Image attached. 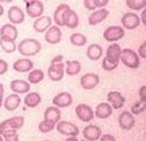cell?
Wrapping results in <instances>:
<instances>
[{"instance_id": "obj_1", "label": "cell", "mask_w": 146, "mask_h": 141, "mask_svg": "<svg viewBox=\"0 0 146 141\" xmlns=\"http://www.w3.org/2000/svg\"><path fill=\"white\" fill-rule=\"evenodd\" d=\"M40 49H42L40 42L35 38H25V39L21 40L17 45L19 53L25 57L37 55L40 52Z\"/></svg>"}, {"instance_id": "obj_2", "label": "cell", "mask_w": 146, "mask_h": 141, "mask_svg": "<svg viewBox=\"0 0 146 141\" xmlns=\"http://www.w3.org/2000/svg\"><path fill=\"white\" fill-rule=\"evenodd\" d=\"M120 61L128 68L130 69H137L139 65H140V60H139V56L138 54L130 49V48H124L122 49L121 52V57H120Z\"/></svg>"}, {"instance_id": "obj_3", "label": "cell", "mask_w": 146, "mask_h": 141, "mask_svg": "<svg viewBox=\"0 0 146 141\" xmlns=\"http://www.w3.org/2000/svg\"><path fill=\"white\" fill-rule=\"evenodd\" d=\"M124 29L120 25H111L104 31V39L109 43H114L124 37Z\"/></svg>"}, {"instance_id": "obj_4", "label": "cell", "mask_w": 146, "mask_h": 141, "mask_svg": "<svg viewBox=\"0 0 146 141\" xmlns=\"http://www.w3.org/2000/svg\"><path fill=\"white\" fill-rule=\"evenodd\" d=\"M24 124V117L23 116H14V117H11L8 119H5L0 123V135H3V133L8 130V128H12V130H20Z\"/></svg>"}, {"instance_id": "obj_5", "label": "cell", "mask_w": 146, "mask_h": 141, "mask_svg": "<svg viewBox=\"0 0 146 141\" xmlns=\"http://www.w3.org/2000/svg\"><path fill=\"white\" fill-rule=\"evenodd\" d=\"M56 130L59 133L63 135H68V136H77L80 134V128L75 124H72L71 122H67V121L58 122Z\"/></svg>"}, {"instance_id": "obj_6", "label": "cell", "mask_w": 146, "mask_h": 141, "mask_svg": "<svg viewBox=\"0 0 146 141\" xmlns=\"http://www.w3.org/2000/svg\"><path fill=\"white\" fill-rule=\"evenodd\" d=\"M75 113H76L77 117L82 122H85V123H89V122H91L94 118V111H93V109L90 107V105L84 104V103H81V104L76 105Z\"/></svg>"}, {"instance_id": "obj_7", "label": "cell", "mask_w": 146, "mask_h": 141, "mask_svg": "<svg viewBox=\"0 0 146 141\" xmlns=\"http://www.w3.org/2000/svg\"><path fill=\"white\" fill-rule=\"evenodd\" d=\"M47 76L52 82H60L64 76V63H53L47 69Z\"/></svg>"}, {"instance_id": "obj_8", "label": "cell", "mask_w": 146, "mask_h": 141, "mask_svg": "<svg viewBox=\"0 0 146 141\" xmlns=\"http://www.w3.org/2000/svg\"><path fill=\"white\" fill-rule=\"evenodd\" d=\"M100 82V78L97 74H93V72H88L85 75H83L81 77V86L86 90V91H90V90H93L94 87H97V85L99 84Z\"/></svg>"}, {"instance_id": "obj_9", "label": "cell", "mask_w": 146, "mask_h": 141, "mask_svg": "<svg viewBox=\"0 0 146 141\" xmlns=\"http://www.w3.org/2000/svg\"><path fill=\"white\" fill-rule=\"evenodd\" d=\"M121 23L123 28L128 30H135L140 24V17L135 13H125L121 17Z\"/></svg>"}, {"instance_id": "obj_10", "label": "cell", "mask_w": 146, "mask_h": 141, "mask_svg": "<svg viewBox=\"0 0 146 141\" xmlns=\"http://www.w3.org/2000/svg\"><path fill=\"white\" fill-rule=\"evenodd\" d=\"M25 11H27V14L30 17L38 18V17L43 16L44 5H43L42 1H39V0H36V1H33V3H30V4L25 5Z\"/></svg>"}, {"instance_id": "obj_11", "label": "cell", "mask_w": 146, "mask_h": 141, "mask_svg": "<svg viewBox=\"0 0 146 141\" xmlns=\"http://www.w3.org/2000/svg\"><path fill=\"white\" fill-rule=\"evenodd\" d=\"M107 100H108V103L112 105L113 109L122 108L125 102V98L119 91H111L107 94Z\"/></svg>"}, {"instance_id": "obj_12", "label": "cell", "mask_w": 146, "mask_h": 141, "mask_svg": "<svg viewBox=\"0 0 146 141\" xmlns=\"http://www.w3.org/2000/svg\"><path fill=\"white\" fill-rule=\"evenodd\" d=\"M52 102H53V105L56 108H66L72 103V96L68 92H61L53 98Z\"/></svg>"}, {"instance_id": "obj_13", "label": "cell", "mask_w": 146, "mask_h": 141, "mask_svg": "<svg viewBox=\"0 0 146 141\" xmlns=\"http://www.w3.org/2000/svg\"><path fill=\"white\" fill-rule=\"evenodd\" d=\"M61 38H62V32H61L60 28L56 25H52L45 32V40L51 45L59 44L61 42Z\"/></svg>"}, {"instance_id": "obj_14", "label": "cell", "mask_w": 146, "mask_h": 141, "mask_svg": "<svg viewBox=\"0 0 146 141\" xmlns=\"http://www.w3.org/2000/svg\"><path fill=\"white\" fill-rule=\"evenodd\" d=\"M101 128L97 125H93V124H90V125H86L83 130V136L85 140L88 141H97L100 139V136L102 135L101 134Z\"/></svg>"}, {"instance_id": "obj_15", "label": "cell", "mask_w": 146, "mask_h": 141, "mask_svg": "<svg viewBox=\"0 0 146 141\" xmlns=\"http://www.w3.org/2000/svg\"><path fill=\"white\" fill-rule=\"evenodd\" d=\"M8 20L12 24L16 25V24H21L24 22L25 18V14L23 13V11L19 7V6H12L8 9Z\"/></svg>"}, {"instance_id": "obj_16", "label": "cell", "mask_w": 146, "mask_h": 141, "mask_svg": "<svg viewBox=\"0 0 146 141\" xmlns=\"http://www.w3.org/2000/svg\"><path fill=\"white\" fill-rule=\"evenodd\" d=\"M135 117L130 111H122L119 116V125L122 130L129 131L135 126Z\"/></svg>"}, {"instance_id": "obj_17", "label": "cell", "mask_w": 146, "mask_h": 141, "mask_svg": "<svg viewBox=\"0 0 146 141\" xmlns=\"http://www.w3.org/2000/svg\"><path fill=\"white\" fill-rule=\"evenodd\" d=\"M13 69L16 72H30L33 69V62L28 59V57H23V59H19L13 63Z\"/></svg>"}, {"instance_id": "obj_18", "label": "cell", "mask_w": 146, "mask_h": 141, "mask_svg": "<svg viewBox=\"0 0 146 141\" xmlns=\"http://www.w3.org/2000/svg\"><path fill=\"white\" fill-rule=\"evenodd\" d=\"M31 84L28 80L14 79L11 82V90L16 94H28L30 92Z\"/></svg>"}, {"instance_id": "obj_19", "label": "cell", "mask_w": 146, "mask_h": 141, "mask_svg": "<svg viewBox=\"0 0 146 141\" xmlns=\"http://www.w3.org/2000/svg\"><path fill=\"white\" fill-rule=\"evenodd\" d=\"M121 52L122 48L119 44L116 43H112L111 45L108 46L107 51H106V59L111 62L114 63H119L120 62V57H121Z\"/></svg>"}, {"instance_id": "obj_20", "label": "cell", "mask_w": 146, "mask_h": 141, "mask_svg": "<svg viewBox=\"0 0 146 141\" xmlns=\"http://www.w3.org/2000/svg\"><path fill=\"white\" fill-rule=\"evenodd\" d=\"M78 23H80V18L75 11H72L70 8L64 13V16H63V25L64 26H67L68 29H75L78 26Z\"/></svg>"}, {"instance_id": "obj_21", "label": "cell", "mask_w": 146, "mask_h": 141, "mask_svg": "<svg viewBox=\"0 0 146 141\" xmlns=\"http://www.w3.org/2000/svg\"><path fill=\"white\" fill-rule=\"evenodd\" d=\"M112 113H113L112 105L109 104L108 102H101L96 107L94 116L100 118V119H106V118H108L109 116L112 115Z\"/></svg>"}, {"instance_id": "obj_22", "label": "cell", "mask_w": 146, "mask_h": 141, "mask_svg": "<svg viewBox=\"0 0 146 141\" xmlns=\"http://www.w3.org/2000/svg\"><path fill=\"white\" fill-rule=\"evenodd\" d=\"M52 26V18L50 16H40L33 22V30L36 32H46Z\"/></svg>"}, {"instance_id": "obj_23", "label": "cell", "mask_w": 146, "mask_h": 141, "mask_svg": "<svg viewBox=\"0 0 146 141\" xmlns=\"http://www.w3.org/2000/svg\"><path fill=\"white\" fill-rule=\"evenodd\" d=\"M20 104H21V98H20V95L16 94V93L9 94V95L5 99V101H4V107H5V109L8 110V111H14V110H16V109L20 107Z\"/></svg>"}, {"instance_id": "obj_24", "label": "cell", "mask_w": 146, "mask_h": 141, "mask_svg": "<svg viewBox=\"0 0 146 141\" xmlns=\"http://www.w3.org/2000/svg\"><path fill=\"white\" fill-rule=\"evenodd\" d=\"M17 36H19V31H17L16 26L12 23L4 24L0 28V37H7L15 42L17 39Z\"/></svg>"}, {"instance_id": "obj_25", "label": "cell", "mask_w": 146, "mask_h": 141, "mask_svg": "<svg viewBox=\"0 0 146 141\" xmlns=\"http://www.w3.org/2000/svg\"><path fill=\"white\" fill-rule=\"evenodd\" d=\"M108 14H109V12H108V9H106V8H101V9H98V11H94L92 14H90V16H89V24L90 25H97V24H99V23H101L104 20H106L107 18V16H108Z\"/></svg>"}, {"instance_id": "obj_26", "label": "cell", "mask_w": 146, "mask_h": 141, "mask_svg": "<svg viewBox=\"0 0 146 141\" xmlns=\"http://www.w3.org/2000/svg\"><path fill=\"white\" fill-rule=\"evenodd\" d=\"M82 70V64L77 60H68L66 61V68H64V72L68 76H76L81 72Z\"/></svg>"}, {"instance_id": "obj_27", "label": "cell", "mask_w": 146, "mask_h": 141, "mask_svg": "<svg viewBox=\"0 0 146 141\" xmlns=\"http://www.w3.org/2000/svg\"><path fill=\"white\" fill-rule=\"evenodd\" d=\"M68 9H70V7L67 4H61L55 8L54 14H53V20H54V23L56 26H59V28L63 26V16Z\"/></svg>"}, {"instance_id": "obj_28", "label": "cell", "mask_w": 146, "mask_h": 141, "mask_svg": "<svg viewBox=\"0 0 146 141\" xmlns=\"http://www.w3.org/2000/svg\"><path fill=\"white\" fill-rule=\"evenodd\" d=\"M42 102V96L37 92H29L24 98V104L28 108H36Z\"/></svg>"}, {"instance_id": "obj_29", "label": "cell", "mask_w": 146, "mask_h": 141, "mask_svg": "<svg viewBox=\"0 0 146 141\" xmlns=\"http://www.w3.org/2000/svg\"><path fill=\"white\" fill-rule=\"evenodd\" d=\"M44 119L52 121V122H54L56 124L61 119V111H60V109L56 108V107H54V105L47 107L46 110H45V113H44Z\"/></svg>"}, {"instance_id": "obj_30", "label": "cell", "mask_w": 146, "mask_h": 141, "mask_svg": "<svg viewBox=\"0 0 146 141\" xmlns=\"http://www.w3.org/2000/svg\"><path fill=\"white\" fill-rule=\"evenodd\" d=\"M102 53H104L102 47L99 44H91L86 49V56L92 61H97L101 59Z\"/></svg>"}, {"instance_id": "obj_31", "label": "cell", "mask_w": 146, "mask_h": 141, "mask_svg": "<svg viewBox=\"0 0 146 141\" xmlns=\"http://www.w3.org/2000/svg\"><path fill=\"white\" fill-rule=\"evenodd\" d=\"M0 47L6 53H14L17 49L15 42L7 37H0Z\"/></svg>"}, {"instance_id": "obj_32", "label": "cell", "mask_w": 146, "mask_h": 141, "mask_svg": "<svg viewBox=\"0 0 146 141\" xmlns=\"http://www.w3.org/2000/svg\"><path fill=\"white\" fill-rule=\"evenodd\" d=\"M44 71L40 69H33L28 75V82L30 84H39L44 79Z\"/></svg>"}, {"instance_id": "obj_33", "label": "cell", "mask_w": 146, "mask_h": 141, "mask_svg": "<svg viewBox=\"0 0 146 141\" xmlns=\"http://www.w3.org/2000/svg\"><path fill=\"white\" fill-rule=\"evenodd\" d=\"M70 43L74 45V46L81 47V46H84L88 43V38L84 36L83 33L76 32V33H72L71 36H70Z\"/></svg>"}, {"instance_id": "obj_34", "label": "cell", "mask_w": 146, "mask_h": 141, "mask_svg": "<svg viewBox=\"0 0 146 141\" xmlns=\"http://www.w3.org/2000/svg\"><path fill=\"white\" fill-rule=\"evenodd\" d=\"M125 4L132 11H140L146 7V0H125Z\"/></svg>"}, {"instance_id": "obj_35", "label": "cell", "mask_w": 146, "mask_h": 141, "mask_svg": "<svg viewBox=\"0 0 146 141\" xmlns=\"http://www.w3.org/2000/svg\"><path fill=\"white\" fill-rule=\"evenodd\" d=\"M55 123L52 122V121H47V119H44L43 122L39 123L38 125V130L42 132V133H48L51 131H53L55 128Z\"/></svg>"}, {"instance_id": "obj_36", "label": "cell", "mask_w": 146, "mask_h": 141, "mask_svg": "<svg viewBox=\"0 0 146 141\" xmlns=\"http://www.w3.org/2000/svg\"><path fill=\"white\" fill-rule=\"evenodd\" d=\"M1 136L4 138V141H19V138H20L17 131L16 130H12V128L6 130L3 133Z\"/></svg>"}, {"instance_id": "obj_37", "label": "cell", "mask_w": 146, "mask_h": 141, "mask_svg": "<svg viewBox=\"0 0 146 141\" xmlns=\"http://www.w3.org/2000/svg\"><path fill=\"white\" fill-rule=\"evenodd\" d=\"M145 109H146V102L137 101L136 103H133V105L131 107V114H133V115H139V114H141Z\"/></svg>"}, {"instance_id": "obj_38", "label": "cell", "mask_w": 146, "mask_h": 141, "mask_svg": "<svg viewBox=\"0 0 146 141\" xmlns=\"http://www.w3.org/2000/svg\"><path fill=\"white\" fill-rule=\"evenodd\" d=\"M101 67L104 70H106V71H113V70H115L117 67H119V63H114V62H111L108 61L106 57L102 60L101 62Z\"/></svg>"}, {"instance_id": "obj_39", "label": "cell", "mask_w": 146, "mask_h": 141, "mask_svg": "<svg viewBox=\"0 0 146 141\" xmlns=\"http://www.w3.org/2000/svg\"><path fill=\"white\" fill-rule=\"evenodd\" d=\"M138 56H140L141 59H146V42H144L139 48H138Z\"/></svg>"}, {"instance_id": "obj_40", "label": "cell", "mask_w": 146, "mask_h": 141, "mask_svg": "<svg viewBox=\"0 0 146 141\" xmlns=\"http://www.w3.org/2000/svg\"><path fill=\"white\" fill-rule=\"evenodd\" d=\"M7 70H8V63H7L5 60L0 59V76L4 75V74H6Z\"/></svg>"}, {"instance_id": "obj_41", "label": "cell", "mask_w": 146, "mask_h": 141, "mask_svg": "<svg viewBox=\"0 0 146 141\" xmlns=\"http://www.w3.org/2000/svg\"><path fill=\"white\" fill-rule=\"evenodd\" d=\"M84 7L89 11H94L97 8V6L94 4V0H84Z\"/></svg>"}, {"instance_id": "obj_42", "label": "cell", "mask_w": 146, "mask_h": 141, "mask_svg": "<svg viewBox=\"0 0 146 141\" xmlns=\"http://www.w3.org/2000/svg\"><path fill=\"white\" fill-rule=\"evenodd\" d=\"M138 95H139V98H140V101L146 102V85H144V86H141V87L139 88Z\"/></svg>"}, {"instance_id": "obj_43", "label": "cell", "mask_w": 146, "mask_h": 141, "mask_svg": "<svg viewBox=\"0 0 146 141\" xmlns=\"http://www.w3.org/2000/svg\"><path fill=\"white\" fill-rule=\"evenodd\" d=\"M109 3V0H94V4L97 7H99L100 9L101 8H105Z\"/></svg>"}, {"instance_id": "obj_44", "label": "cell", "mask_w": 146, "mask_h": 141, "mask_svg": "<svg viewBox=\"0 0 146 141\" xmlns=\"http://www.w3.org/2000/svg\"><path fill=\"white\" fill-rule=\"evenodd\" d=\"M99 140L100 141H116L115 136H113L112 134H104V135L100 136Z\"/></svg>"}, {"instance_id": "obj_45", "label": "cell", "mask_w": 146, "mask_h": 141, "mask_svg": "<svg viewBox=\"0 0 146 141\" xmlns=\"http://www.w3.org/2000/svg\"><path fill=\"white\" fill-rule=\"evenodd\" d=\"M62 60H63V55H56V56H54L51 60V64H53V63H61Z\"/></svg>"}, {"instance_id": "obj_46", "label": "cell", "mask_w": 146, "mask_h": 141, "mask_svg": "<svg viewBox=\"0 0 146 141\" xmlns=\"http://www.w3.org/2000/svg\"><path fill=\"white\" fill-rule=\"evenodd\" d=\"M140 22L146 26V7L143 9L141 12V15H140Z\"/></svg>"}, {"instance_id": "obj_47", "label": "cell", "mask_w": 146, "mask_h": 141, "mask_svg": "<svg viewBox=\"0 0 146 141\" xmlns=\"http://www.w3.org/2000/svg\"><path fill=\"white\" fill-rule=\"evenodd\" d=\"M4 92H5L4 85H3V84H0V108L3 107V98H4Z\"/></svg>"}, {"instance_id": "obj_48", "label": "cell", "mask_w": 146, "mask_h": 141, "mask_svg": "<svg viewBox=\"0 0 146 141\" xmlns=\"http://www.w3.org/2000/svg\"><path fill=\"white\" fill-rule=\"evenodd\" d=\"M66 141H80V140L77 139V136H69Z\"/></svg>"}, {"instance_id": "obj_49", "label": "cell", "mask_w": 146, "mask_h": 141, "mask_svg": "<svg viewBox=\"0 0 146 141\" xmlns=\"http://www.w3.org/2000/svg\"><path fill=\"white\" fill-rule=\"evenodd\" d=\"M13 0H0V3L1 4H11Z\"/></svg>"}, {"instance_id": "obj_50", "label": "cell", "mask_w": 146, "mask_h": 141, "mask_svg": "<svg viewBox=\"0 0 146 141\" xmlns=\"http://www.w3.org/2000/svg\"><path fill=\"white\" fill-rule=\"evenodd\" d=\"M4 12H5V9H4V6H3V5H0V16H1V15L4 14Z\"/></svg>"}, {"instance_id": "obj_51", "label": "cell", "mask_w": 146, "mask_h": 141, "mask_svg": "<svg viewBox=\"0 0 146 141\" xmlns=\"http://www.w3.org/2000/svg\"><path fill=\"white\" fill-rule=\"evenodd\" d=\"M23 1H24V3H25V5H27V4H30V3L36 1V0H23Z\"/></svg>"}, {"instance_id": "obj_52", "label": "cell", "mask_w": 146, "mask_h": 141, "mask_svg": "<svg viewBox=\"0 0 146 141\" xmlns=\"http://www.w3.org/2000/svg\"><path fill=\"white\" fill-rule=\"evenodd\" d=\"M0 141H4V138H3L1 135H0Z\"/></svg>"}, {"instance_id": "obj_53", "label": "cell", "mask_w": 146, "mask_h": 141, "mask_svg": "<svg viewBox=\"0 0 146 141\" xmlns=\"http://www.w3.org/2000/svg\"><path fill=\"white\" fill-rule=\"evenodd\" d=\"M81 141H88V140H85V139H84V140H81Z\"/></svg>"}, {"instance_id": "obj_54", "label": "cell", "mask_w": 146, "mask_h": 141, "mask_svg": "<svg viewBox=\"0 0 146 141\" xmlns=\"http://www.w3.org/2000/svg\"><path fill=\"white\" fill-rule=\"evenodd\" d=\"M44 141H50V140H44Z\"/></svg>"}]
</instances>
